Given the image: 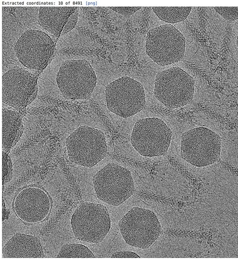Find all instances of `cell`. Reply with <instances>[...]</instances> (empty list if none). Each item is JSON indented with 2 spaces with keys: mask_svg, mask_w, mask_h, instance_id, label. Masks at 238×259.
Returning <instances> with one entry per match:
<instances>
[{
  "mask_svg": "<svg viewBox=\"0 0 238 259\" xmlns=\"http://www.w3.org/2000/svg\"><path fill=\"white\" fill-rule=\"evenodd\" d=\"M119 228L126 243L142 249L150 247L162 233L156 214L150 210L133 207L119 222Z\"/></svg>",
  "mask_w": 238,
  "mask_h": 259,
  "instance_id": "obj_1",
  "label": "cell"
},
{
  "mask_svg": "<svg viewBox=\"0 0 238 259\" xmlns=\"http://www.w3.org/2000/svg\"><path fill=\"white\" fill-rule=\"evenodd\" d=\"M97 76L90 64L84 59L64 61L58 72L57 82L65 98L82 100L93 93Z\"/></svg>",
  "mask_w": 238,
  "mask_h": 259,
  "instance_id": "obj_2",
  "label": "cell"
},
{
  "mask_svg": "<svg viewBox=\"0 0 238 259\" xmlns=\"http://www.w3.org/2000/svg\"><path fill=\"white\" fill-rule=\"evenodd\" d=\"M93 182L99 199L115 206L121 205L135 192L131 172L114 163L108 164L100 170Z\"/></svg>",
  "mask_w": 238,
  "mask_h": 259,
  "instance_id": "obj_3",
  "label": "cell"
},
{
  "mask_svg": "<svg viewBox=\"0 0 238 259\" xmlns=\"http://www.w3.org/2000/svg\"><path fill=\"white\" fill-rule=\"evenodd\" d=\"M146 53L161 66L181 61L185 52V38L181 32L170 24L150 30L147 33Z\"/></svg>",
  "mask_w": 238,
  "mask_h": 259,
  "instance_id": "obj_4",
  "label": "cell"
},
{
  "mask_svg": "<svg viewBox=\"0 0 238 259\" xmlns=\"http://www.w3.org/2000/svg\"><path fill=\"white\" fill-rule=\"evenodd\" d=\"M194 90V78L179 67L165 70L157 75L155 96L170 109H177L189 103Z\"/></svg>",
  "mask_w": 238,
  "mask_h": 259,
  "instance_id": "obj_5",
  "label": "cell"
},
{
  "mask_svg": "<svg viewBox=\"0 0 238 259\" xmlns=\"http://www.w3.org/2000/svg\"><path fill=\"white\" fill-rule=\"evenodd\" d=\"M220 137L210 130L200 127L191 130L182 136V158L197 167H204L217 162L220 157Z\"/></svg>",
  "mask_w": 238,
  "mask_h": 259,
  "instance_id": "obj_6",
  "label": "cell"
},
{
  "mask_svg": "<svg viewBox=\"0 0 238 259\" xmlns=\"http://www.w3.org/2000/svg\"><path fill=\"white\" fill-rule=\"evenodd\" d=\"M67 146L71 161L87 167L101 161L107 152L104 134L100 130L88 126L76 130L67 139Z\"/></svg>",
  "mask_w": 238,
  "mask_h": 259,
  "instance_id": "obj_7",
  "label": "cell"
},
{
  "mask_svg": "<svg viewBox=\"0 0 238 259\" xmlns=\"http://www.w3.org/2000/svg\"><path fill=\"white\" fill-rule=\"evenodd\" d=\"M106 100L108 109L124 118L139 113L146 105L143 85L129 77H121L108 84Z\"/></svg>",
  "mask_w": 238,
  "mask_h": 259,
  "instance_id": "obj_8",
  "label": "cell"
},
{
  "mask_svg": "<svg viewBox=\"0 0 238 259\" xmlns=\"http://www.w3.org/2000/svg\"><path fill=\"white\" fill-rule=\"evenodd\" d=\"M73 231L79 240L90 243H101L111 227L107 208L94 203H84L76 209L72 218Z\"/></svg>",
  "mask_w": 238,
  "mask_h": 259,
  "instance_id": "obj_9",
  "label": "cell"
},
{
  "mask_svg": "<svg viewBox=\"0 0 238 259\" xmlns=\"http://www.w3.org/2000/svg\"><path fill=\"white\" fill-rule=\"evenodd\" d=\"M171 139V132L163 120L148 118L140 119L135 123L131 142L140 155L154 157L166 153Z\"/></svg>",
  "mask_w": 238,
  "mask_h": 259,
  "instance_id": "obj_10",
  "label": "cell"
},
{
  "mask_svg": "<svg viewBox=\"0 0 238 259\" xmlns=\"http://www.w3.org/2000/svg\"><path fill=\"white\" fill-rule=\"evenodd\" d=\"M54 49L55 43L48 34L41 31L29 29L18 39L14 51L25 67L40 71L48 64Z\"/></svg>",
  "mask_w": 238,
  "mask_h": 259,
  "instance_id": "obj_11",
  "label": "cell"
},
{
  "mask_svg": "<svg viewBox=\"0 0 238 259\" xmlns=\"http://www.w3.org/2000/svg\"><path fill=\"white\" fill-rule=\"evenodd\" d=\"M37 77L30 71L15 67L3 78V102L14 109H25L36 97Z\"/></svg>",
  "mask_w": 238,
  "mask_h": 259,
  "instance_id": "obj_12",
  "label": "cell"
},
{
  "mask_svg": "<svg viewBox=\"0 0 238 259\" xmlns=\"http://www.w3.org/2000/svg\"><path fill=\"white\" fill-rule=\"evenodd\" d=\"M52 207V199L44 189L30 186L16 194L13 209L17 218L27 224H37L49 217Z\"/></svg>",
  "mask_w": 238,
  "mask_h": 259,
  "instance_id": "obj_13",
  "label": "cell"
},
{
  "mask_svg": "<svg viewBox=\"0 0 238 259\" xmlns=\"http://www.w3.org/2000/svg\"><path fill=\"white\" fill-rule=\"evenodd\" d=\"M77 7H41L38 15L39 25L55 36L66 34L76 26Z\"/></svg>",
  "mask_w": 238,
  "mask_h": 259,
  "instance_id": "obj_14",
  "label": "cell"
},
{
  "mask_svg": "<svg viewBox=\"0 0 238 259\" xmlns=\"http://www.w3.org/2000/svg\"><path fill=\"white\" fill-rule=\"evenodd\" d=\"M5 258H42L44 252L37 237L17 233L7 243L3 249Z\"/></svg>",
  "mask_w": 238,
  "mask_h": 259,
  "instance_id": "obj_15",
  "label": "cell"
},
{
  "mask_svg": "<svg viewBox=\"0 0 238 259\" xmlns=\"http://www.w3.org/2000/svg\"><path fill=\"white\" fill-rule=\"evenodd\" d=\"M24 132L22 117L19 113L7 109L3 110V148L9 154Z\"/></svg>",
  "mask_w": 238,
  "mask_h": 259,
  "instance_id": "obj_16",
  "label": "cell"
},
{
  "mask_svg": "<svg viewBox=\"0 0 238 259\" xmlns=\"http://www.w3.org/2000/svg\"><path fill=\"white\" fill-rule=\"evenodd\" d=\"M154 12L162 21L169 24L182 22L187 17L191 7H154Z\"/></svg>",
  "mask_w": 238,
  "mask_h": 259,
  "instance_id": "obj_17",
  "label": "cell"
},
{
  "mask_svg": "<svg viewBox=\"0 0 238 259\" xmlns=\"http://www.w3.org/2000/svg\"><path fill=\"white\" fill-rule=\"evenodd\" d=\"M96 257L87 247L77 244H68L63 245L57 256V258H93Z\"/></svg>",
  "mask_w": 238,
  "mask_h": 259,
  "instance_id": "obj_18",
  "label": "cell"
},
{
  "mask_svg": "<svg viewBox=\"0 0 238 259\" xmlns=\"http://www.w3.org/2000/svg\"><path fill=\"white\" fill-rule=\"evenodd\" d=\"M3 185L10 182L13 176V166L12 160L9 155L3 152Z\"/></svg>",
  "mask_w": 238,
  "mask_h": 259,
  "instance_id": "obj_19",
  "label": "cell"
},
{
  "mask_svg": "<svg viewBox=\"0 0 238 259\" xmlns=\"http://www.w3.org/2000/svg\"><path fill=\"white\" fill-rule=\"evenodd\" d=\"M214 9L225 19L235 21L238 18L237 7H215Z\"/></svg>",
  "mask_w": 238,
  "mask_h": 259,
  "instance_id": "obj_20",
  "label": "cell"
},
{
  "mask_svg": "<svg viewBox=\"0 0 238 259\" xmlns=\"http://www.w3.org/2000/svg\"><path fill=\"white\" fill-rule=\"evenodd\" d=\"M112 10L125 16L131 15L141 9V7H111Z\"/></svg>",
  "mask_w": 238,
  "mask_h": 259,
  "instance_id": "obj_21",
  "label": "cell"
},
{
  "mask_svg": "<svg viewBox=\"0 0 238 259\" xmlns=\"http://www.w3.org/2000/svg\"><path fill=\"white\" fill-rule=\"evenodd\" d=\"M112 258H140L136 253L131 251L116 252L111 256Z\"/></svg>",
  "mask_w": 238,
  "mask_h": 259,
  "instance_id": "obj_22",
  "label": "cell"
}]
</instances>
